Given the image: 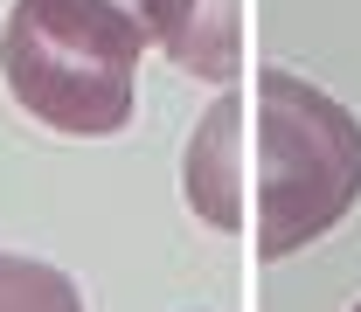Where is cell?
<instances>
[{
    "mask_svg": "<svg viewBox=\"0 0 361 312\" xmlns=\"http://www.w3.org/2000/svg\"><path fill=\"white\" fill-rule=\"evenodd\" d=\"M188 208L257 257H292L361 201V118L292 70L257 77V111L223 90L180 153Z\"/></svg>",
    "mask_w": 361,
    "mask_h": 312,
    "instance_id": "6da1fadb",
    "label": "cell"
},
{
    "mask_svg": "<svg viewBox=\"0 0 361 312\" xmlns=\"http://www.w3.org/2000/svg\"><path fill=\"white\" fill-rule=\"evenodd\" d=\"M160 49L174 56L188 77L229 84L243 63V28H236V0H167L160 14Z\"/></svg>",
    "mask_w": 361,
    "mask_h": 312,
    "instance_id": "277c9868",
    "label": "cell"
},
{
    "mask_svg": "<svg viewBox=\"0 0 361 312\" xmlns=\"http://www.w3.org/2000/svg\"><path fill=\"white\" fill-rule=\"evenodd\" d=\"M355 312H361V306H355Z\"/></svg>",
    "mask_w": 361,
    "mask_h": 312,
    "instance_id": "8992f818",
    "label": "cell"
},
{
    "mask_svg": "<svg viewBox=\"0 0 361 312\" xmlns=\"http://www.w3.org/2000/svg\"><path fill=\"white\" fill-rule=\"evenodd\" d=\"M0 77L28 118H42L63 139H111L139 111V63L56 35L28 7H14L0 28Z\"/></svg>",
    "mask_w": 361,
    "mask_h": 312,
    "instance_id": "7a4b0ae2",
    "label": "cell"
},
{
    "mask_svg": "<svg viewBox=\"0 0 361 312\" xmlns=\"http://www.w3.org/2000/svg\"><path fill=\"white\" fill-rule=\"evenodd\" d=\"M14 7H28L56 35H77L126 63H139L146 42H160V14H167V0H14Z\"/></svg>",
    "mask_w": 361,
    "mask_h": 312,
    "instance_id": "3957f363",
    "label": "cell"
},
{
    "mask_svg": "<svg viewBox=\"0 0 361 312\" xmlns=\"http://www.w3.org/2000/svg\"><path fill=\"white\" fill-rule=\"evenodd\" d=\"M0 312H84V292L42 257L0 250Z\"/></svg>",
    "mask_w": 361,
    "mask_h": 312,
    "instance_id": "5b68a950",
    "label": "cell"
}]
</instances>
